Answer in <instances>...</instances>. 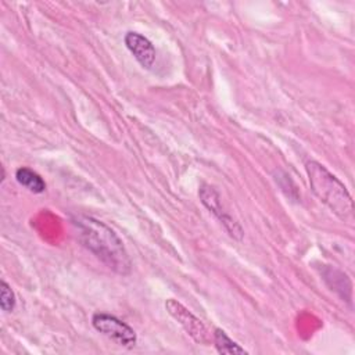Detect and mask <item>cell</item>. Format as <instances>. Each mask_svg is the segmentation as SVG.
Listing matches in <instances>:
<instances>
[{
  "label": "cell",
  "instance_id": "obj_1",
  "mask_svg": "<svg viewBox=\"0 0 355 355\" xmlns=\"http://www.w3.org/2000/svg\"><path fill=\"white\" fill-rule=\"evenodd\" d=\"M79 241L96 258L118 275L126 276L132 270L129 254L118 234L104 222L86 215L71 219Z\"/></svg>",
  "mask_w": 355,
  "mask_h": 355
},
{
  "label": "cell",
  "instance_id": "obj_5",
  "mask_svg": "<svg viewBox=\"0 0 355 355\" xmlns=\"http://www.w3.org/2000/svg\"><path fill=\"white\" fill-rule=\"evenodd\" d=\"M165 308H166L168 313L184 329V331L196 343H198V344H208L209 337H208L207 327L183 304H180L179 301H176L173 298H169V300L165 301Z\"/></svg>",
  "mask_w": 355,
  "mask_h": 355
},
{
  "label": "cell",
  "instance_id": "obj_10",
  "mask_svg": "<svg viewBox=\"0 0 355 355\" xmlns=\"http://www.w3.org/2000/svg\"><path fill=\"white\" fill-rule=\"evenodd\" d=\"M15 304H17V298H15V294L11 288V286L1 280L0 282V308L1 311L4 312H12L14 308H15Z\"/></svg>",
  "mask_w": 355,
  "mask_h": 355
},
{
  "label": "cell",
  "instance_id": "obj_3",
  "mask_svg": "<svg viewBox=\"0 0 355 355\" xmlns=\"http://www.w3.org/2000/svg\"><path fill=\"white\" fill-rule=\"evenodd\" d=\"M92 324L97 331H100L101 334H104L105 337L111 338L112 341L125 348H133L136 345L137 336L135 330L128 323H125L123 320L111 313H93Z\"/></svg>",
  "mask_w": 355,
  "mask_h": 355
},
{
  "label": "cell",
  "instance_id": "obj_9",
  "mask_svg": "<svg viewBox=\"0 0 355 355\" xmlns=\"http://www.w3.org/2000/svg\"><path fill=\"white\" fill-rule=\"evenodd\" d=\"M323 276H324L323 279L326 280L329 287L331 290H334L336 293H338L343 298H345L344 288L351 291V287H345V284H344V283H349V280H348V277L341 270H337V269H334L331 266H327V268L323 269Z\"/></svg>",
  "mask_w": 355,
  "mask_h": 355
},
{
  "label": "cell",
  "instance_id": "obj_6",
  "mask_svg": "<svg viewBox=\"0 0 355 355\" xmlns=\"http://www.w3.org/2000/svg\"><path fill=\"white\" fill-rule=\"evenodd\" d=\"M125 44L128 47V50L133 54V57L136 58V61L146 69L151 68L154 61H155V47L153 46V43L143 36L139 32H126L125 37Z\"/></svg>",
  "mask_w": 355,
  "mask_h": 355
},
{
  "label": "cell",
  "instance_id": "obj_4",
  "mask_svg": "<svg viewBox=\"0 0 355 355\" xmlns=\"http://www.w3.org/2000/svg\"><path fill=\"white\" fill-rule=\"evenodd\" d=\"M198 197L202 202V205L220 222V225L225 227V230L229 233L230 237L240 241L244 236V230L240 226V223L223 208L220 196L216 191V189L211 184L202 183L198 190Z\"/></svg>",
  "mask_w": 355,
  "mask_h": 355
},
{
  "label": "cell",
  "instance_id": "obj_8",
  "mask_svg": "<svg viewBox=\"0 0 355 355\" xmlns=\"http://www.w3.org/2000/svg\"><path fill=\"white\" fill-rule=\"evenodd\" d=\"M214 345L219 354H247V351L236 341H233L222 329L214 330Z\"/></svg>",
  "mask_w": 355,
  "mask_h": 355
},
{
  "label": "cell",
  "instance_id": "obj_7",
  "mask_svg": "<svg viewBox=\"0 0 355 355\" xmlns=\"http://www.w3.org/2000/svg\"><path fill=\"white\" fill-rule=\"evenodd\" d=\"M15 179L17 182L26 187L29 191L35 193V194H40L46 190V182L43 180V178L32 171L31 168H26V166H21L15 171Z\"/></svg>",
  "mask_w": 355,
  "mask_h": 355
},
{
  "label": "cell",
  "instance_id": "obj_2",
  "mask_svg": "<svg viewBox=\"0 0 355 355\" xmlns=\"http://www.w3.org/2000/svg\"><path fill=\"white\" fill-rule=\"evenodd\" d=\"M305 169L313 194L338 218L349 219L352 216L354 204L344 183L316 161H308Z\"/></svg>",
  "mask_w": 355,
  "mask_h": 355
}]
</instances>
